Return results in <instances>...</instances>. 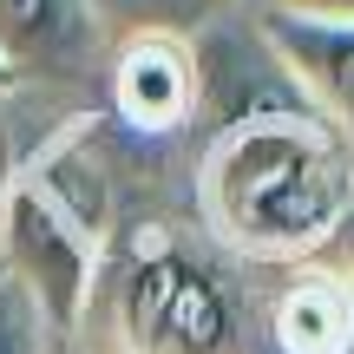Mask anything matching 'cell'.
Returning a JSON list of instances; mask_svg holds the SVG:
<instances>
[{
    "instance_id": "cell-7",
    "label": "cell",
    "mask_w": 354,
    "mask_h": 354,
    "mask_svg": "<svg viewBox=\"0 0 354 354\" xmlns=\"http://www.w3.org/2000/svg\"><path fill=\"white\" fill-rule=\"evenodd\" d=\"M269 335L282 354H342V342L354 335V276L328 256L302 263L269 308Z\"/></svg>"
},
{
    "instance_id": "cell-3",
    "label": "cell",
    "mask_w": 354,
    "mask_h": 354,
    "mask_svg": "<svg viewBox=\"0 0 354 354\" xmlns=\"http://www.w3.org/2000/svg\"><path fill=\"white\" fill-rule=\"evenodd\" d=\"M99 250L105 243L86 223H73L33 177H0V276L46 315L59 342H73L79 315H86Z\"/></svg>"
},
{
    "instance_id": "cell-6",
    "label": "cell",
    "mask_w": 354,
    "mask_h": 354,
    "mask_svg": "<svg viewBox=\"0 0 354 354\" xmlns=\"http://www.w3.org/2000/svg\"><path fill=\"white\" fill-rule=\"evenodd\" d=\"M256 39L295 86V99L354 145V20H308V13L256 7Z\"/></svg>"
},
{
    "instance_id": "cell-10",
    "label": "cell",
    "mask_w": 354,
    "mask_h": 354,
    "mask_svg": "<svg viewBox=\"0 0 354 354\" xmlns=\"http://www.w3.org/2000/svg\"><path fill=\"white\" fill-rule=\"evenodd\" d=\"M276 13H308V20H354V0H256Z\"/></svg>"
},
{
    "instance_id": "cell-11",
    "label": "cell",
    "mask_w": 354,
    "mask_h": 354,
    "mask_svg": "<svg viewBox=\"0 0 354 354\" xmlns=\"http://www.w3.org/2000/svg\"><path fill=\"white\" fill-rule=\"evenodd\" d=\"M53 354H79V348H73V342H59V348H53Z\"/></svg>"
},
{
    "instance_id": "cell-5",
    "label": "cell",
    "mask_w": 354,
    "mask_h": 354,
    "mask_svg": "<svg viewBox=\"0 0 354 354\" xmlns=\"http://www.w3.org/2000/svg\"><path fill=\"white\" fill-rule=\"evenodd\" d=\"M105 99L145 138H171L197 118L203 105V59L197 39L171 33V26H138V33L112 39V59H105Z\"/></svg>"
},
{
    "instance_id": "cell-4",
    "label": "cell",
    "mask_w": 354,
    "mask_h": 354,
    "mask_svg": "<svg viewBox=\"0 0 354 354\" xmlns=\"http://www.w3.org/2000/svg\"><path fill=\"white\" fill-rule=\"evenodd\" d=\"M112 33L92 0H0V79L79 92L105 86Z\"/></svg>"
},
{
    "instance_id": "cell-1",
    "label": "cell",
    "mask_w": 354,
    "mask_h": 354,
    "mask_svg": "<svg viewBox=\"0 0 354 354\" xmlns=\"http://www.w3.org/2000/svg\"><path fill=\"white\" fill-rule=\"evenodd\" d=\"M197 216L236 263L302 269L354 223V145L302 99L236 112L197 165Z\"/></svg>"
},
{
    "instance_id": "cell-2",
    "label": "cell",
    "mask_w": 354,
    "mask_h": 354,
    "mask_svg": "<svg viewBox=\"0 0 354 354\" xmlns=\"http://www.w3.org/2000/svg\"><path fill=\"white\" fill-rule=\"evenodd\" d=\"M79 354H250V302L223 256L177 223H131L99 250Z\"/></svg>"
},
{
    "instance_id": "cell-8",
    "label": "cell",
    "mask_w": 354,
    "mask_h": 354,
    "mask_svg": "<svg viewBox=\"0 0 354 354\" xmlns=\"http://www.w3.org/2000/svg\"><path fill=\"white\" fill-rule=\"evenodd\" d=\"M105 20V33H138V26H171V33H190L197 20H210L223 0H92Z\"/></svg>"
},
{
    "instance_id": "cell-9",
    "label": "cell",
    "mask_w": 354,
    "mask_h": 354,
    "mask_svg": "<svg viewBox=\"0 0 354 354\" xmlns=\"http://www.w3.org/2000/svg\"><path fill=\"white\" fill-rule=\"evenodd\" d=\"M53 348H59V335L46 328V315L0 276V354H53Z\"/></svg>"
},
{
    "instance_id": "cell-12",
    "label": "cell",
    "mask_w": 354,
    "mask_h": 354,
    "mask_svg": "<svg viewBox=\"0 0 354 354\" xmlns=\"http://www.w3.org/2000/svg\"><path fill=\"white\" fill-rule=\"evenodd\" d=\"M342 354H354V335H348V342H342Z\"/></svg>"
}]
</instances>
